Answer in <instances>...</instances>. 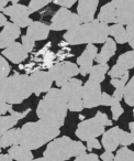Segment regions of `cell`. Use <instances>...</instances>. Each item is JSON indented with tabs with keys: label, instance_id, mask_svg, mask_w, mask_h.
Wrapping results in <instances>:
<instances>
[{
	"label": "cell",
	"instance_id": "1",
	"mask_svg": "<svg viewBox=\"0 0 134 161\" xmlns=\"http://www.w3.org/2000/svg\"><path fill=\"white\" fill-rule=\"evenodd\" d=\"M67 102L62 91L58 88H51L40 101L36 107V115L41 120L62 127L67 116Z\"/></svg>",
	"mask_w": 134,
	"mask_h": 161
},
{
	"label": "cell",
	"instance_id": "2",
	"mask_svg": "<svg viewBox=\"0 0 134 161\" xmlns=\"http://www.w3.org/2000/svg\"><path fill=\"white\" fill-rule=\"evenodd\" d=\"M59 134V127L39 119L38 121L24 124L21 127V137L19 145L30 150H36L57 138Z\"/></svg>",
	"mask_w": 134,
	"mask_h": 161
},
{
	"label": "cell",
	"instance_id": "3",
	"mask_svg": "<svg viewBox=\"0 0 134 161\" xmlns=\"http://www.w3.org/2000/svg\"><path fill=\"white\" fill-rule=\"evenodd\" d=\"M109 25L98 19L87 23H81L78 27L66 31L63 36L64 40L70 45L78 44H99L105 43L109 38Z\"/></svg>",
	"mask_w": 134,
	"mask_h": 161
},
{
	"label": "cell",
	"instance_id": "4",
	"mask_svg": "<svg viewBox=\"0 0 134 161\" xmlns=\"http://www.w3.org/2000/svg\"><path fill=\"white\" fill-rule=\"evenodd\" d=\"M30 76L27 74L14 73L6 80H0V101L12 105L21 104L32 94Z\"/></svg>",
	"mask_w": 134,
	"mask_h": 161
},
{
	"label": "cell",
	"instance_id": "5",
	"mask_svg": "<svg viewBox=\"0 0 134 161\" xmlns=\"http://www.w3.org/2000/svg\"><path fill=\"white\" fill-rule=\"evenodd\" d=\"M87 147L83 145L81 141H76L70 137L63 136L55 138L49 142L43 157L51 161H67L73 157H78L86 153Z\"/></svg>",
	"mask_w": 134,
	"mask_h": 161
},
{
	"label": "cell",
	"instance_id": "6",
	"mask_svg": "<svg viewBox=\"0 0 134 161\" xmlns=\"http://www.w3.org/2000/svg\"><path fill=\"white\" fill-rule=\"evenodd\" d=\"M98 20L127 25L134 21V0H111L101 7Z\"/></svg>",
	"mask_w": 134,
	"mask_h": 161
},
{
	"label": "cell",
	"instance_id": "7",
	"mask_svg": "<svg viewBox=\"0 0 134 161\" xmlns=\"http://www.w3.org/2000/svg\"><path fill=\"white\" fill-rule=\"evenodd\" d=\"M106 126H112V120L102 112H97L96 116L89 119L81 120L77 126L75 135L81 141H88L103 135L106 131Z\"/></svg>",
	"mask_w": 134,
	"mask_h": 161
},
{
	"label": "cell",
	"instance_id": "8",
	"mask_svg": "<svg viewBox=\"0 0 134 161\" xmlns=\"http://www.w3.org/2000/svg\"><path fill=\"white\" fill-rule=\"evenodd\" d=\"M83 86L80 80L73 77L60 87L67 102L68 110L70 112H81L85 108L83 102Z\"/></svg>",
	"mask_w": 134,
	"mask_h": 161
},
{
	"label": "cell",
	"instance_id": "9",
	"mask_svg": "<svg viewBox=\"0 0 134 161\" xmlns=\"http://www.w3.org/2000/svg\"><path fill=\"white\" fill-rule=\"evenodd\" d=\"M132 143H133V137L131 132L122 130L120 127H112L105 131L102 135V140H101V145L105 148V150L111 152L116 150L119 145L127 147Z\"/></svg>",
	"mask_w": 134,
	"mask_h": 161
},
{
	"label": "cell",
	"instance_id": "10",
	"mask_svg": "<svg viewBox=\"0 0 134 161\" xmlns=\"http://www.w3.org/2000/svg\"><path fill=\"white\" fill-rule=\"evenodd\" d=\"M81 20L77 14L70 11L68 8H59L51 20V28L52 31H62V30H70L78 27L81 25Z\"/></svg>",
	"mask_w": 134,
	"mask_h": 161
},
{
	"label": "cell",
	"instance_id": "11",
	"mask_svg": "<svg viewBox=\"0 0 134 161\" xmlns=\"http://www.w3.org/2000/svg\"><path fill=\"white\" fill-rule=\"evenodd\" d=\"M52 78L58 87H62L70 78L75 77L79 74V66L73 62H60L55 65H52L49 69Z\"/></svg>",
	"mask_w": 134,
	"mask_h": 161
},
{
	"label": "cell",
	"instance_id": "12",
	"mask_svg": "<svg viewBox=\"0 0 134 161\" xmlns=\"http://www.w3.org/2000/svg\"><path fill=\"white\" fill-rule=\"evenodd\" d=\"M1 12H3L6 16H9L11 22L18 25L20 28H28L33 22V20L29 17L31 14L29 11V7L24 5L17 3V5L9 6L1 10Z\"/></svg>",
	"mask_w": 134,
	"mask_h": 161
},
{
	"label": "cell",
	"instance_id": "13",
	"mask_svg": "<svg viewBox=\"0 0 134 161\" xmlns=\"http://www.w3.org/2000/svg\"><path fill=\"white\" fill-rule=\"evenodd\" d=\"M100 83L92 80H88L83 86V102L85 108H94L100 105L101 101Z\"/></svg>",
	"mask_w": 134,
	"mask_h": 161
},
{
	"label": "cell",
	"instance_id": "14",
	"mask_svg": "<svg viewBox=\"0 0 134 161\" xmlns=\"http://www.w3.org/2000/svg\"><path fill=\"white\" fill-rule=\"evenodd\" d=\"M53 78L49 72L36 71L30 75V83L33 94L35 96H40L42 93H47L52 88Z\"/></svg>",
	"mask_w": 134,
	"mask_h": 161
},
{
	"label": "cell",
	"instance_id": "15",
	"mask_svg": "<svg viewBox=\"0 0 134 161\" xmlns=\"http://www.w3.org/2000/svg\"><path fill=\"white\" fill-rule=\"evenodd\" d=\"M134 67V50L121 54L108 74L111 78H120Z\"/></svg>",
	"mask_w": 134,
	"mask_h": 161
},
{
	"label": "cell",
	"instance_id": "16",
	"mask_svg": "<svg viewBox=\"0 0 134 161\" xmlns=\"http://www.w3.org/2000/svg\"><path fill=\"white\" fill-rule=\"evenodd\" d=\"M98 54V49L95 44H87L86 49L80 54V56L77 58V65L79 66V74L86 76L90 73L92 69V63Z\"/></svg>",
	"mask_w": 134,
	"mask_h": 161
},
{
	"label": "cell",
	"instance_id": "17",
	"mask_svg": "<svg viewBox=\"0 0 134 161\" xmlns=\"http://www.w3.org/2000/svg\"><path fill=\"white\" fill-rule=\"evenodd\" d=\"M99 5V0H78L77 14L80 18L81 22L87 23L95 20V14Z\"/></svg>",
	"mask_w": 134,
	"mask_h": 161
},
{
	"label": "cell",
	"instance_id": "18",
	"mask_svg": "<svg viewBox=\"0 0 134 161\" xmlns=\"http://www.w3.org/2000/svg\"><path fill=\"white\" fill-rule=\"evenodd\" d=\"M21 36V28L13 22H8L0 32V47L6 49Z\"/></svg>",
	"mask_w": 134,
	"mask_h": 161
},
{
	"label": "cell",
	"instance_id": "19",
	"mask_svg": "<svg viewBox=\"0 0 134 161\" xmlns=\"http://www.w3.org/2000/svg\"><path fill=\"white\" fill-rule=\"evenodd\" d=\"M28 53H29V52L24 49L22 43H19L16 41V42L12 43L11 45H9L8 47L3 49L1 55H3L6 58L11 61L14 64H20L21 62H23V61L28 58Z\"/></svg>",
	"mask_w": 134,
	"mask_h": 161
},
{
	"label": "cell",
	"instance_id": "20",
	"mask_svg": "<svg viewBox=\"0 0 134 161\" xmlns=\"http://www.w3.org/2000/svg\"><path fill=\"white\" fill-rule=\"evenodd\" d=\"M51 28L46 23L40 22V21H33L32 25L28 27L27 34L31 36L34 41H42L49 38Z\"/></svg>",
	"mask_w": 134,
	"mask_h": 161
},
{
	"label": "cell",
	"instance_id": "21",
	"mask_svg": "<svg viewBox=\"0 0 134 161\" xmlns=\"http://www.w3.org/2000/svg\"><path fill=\"white\" fill-rule=\"evenodd\" d=\"M116 41L111 38H108L107 41L105 42V44H103L101 51L97 54L95 61L97 63H108V61L116 54Z\"/></svg>",
	"mask_w": 134,
	"mask_h": 161
},
{
	"label": "cell",
	"instance_id": "22",
	"mask_svg": "<svg viewBox=\"0 0 134 161\" xmlns=\"http://www.w3.org/2000/svg\"><path fill=\"white\" fill-rule=\"evenodd\" d=\"M20 137L21 128H12V129L6 131L5 134L0 135V147H1V149L11 147L13 145H19Z\"/></svg>",
	"mask_w": 134,
	"mask_h": 161
},
{
	"label": "cell",
	"instance_id": "23",
	"mask_svg": "<svg viewBox=\"0 0 134 161\" xmlns=\"http://www.w3.org/2000/svg\"><path fill=\"white\" fill-rule=\"evenodd\" d=\"M8 153L16 161H32L33 160V153L32 150L23 147L21 145H13L10 147Z\"/></svg>",
	"mask_w": 134,
	"mask_h": 161
},
{
	"label": "cell",
	"instance_id": "24",
	"mask_svg": "<svg viewBox=\"0 0 134 161\" xmlns=\"http://www.w3.org/2000/svg\"><path fill=\"white\" fill-rule=\"evenodd\" d=\"M109 34L119 44H124L127 43V32L126 28L120 23H113V25L109 27Z\"/></svg>",
	"mask_w": 134,
	"mask_h": 161
},
{
	"label": "cell",
	"instance_id": "25",
	"mask_svg": "<svg viewBox=\"0 0 134 161\" xmlns=\"http://www.w3.org/2000/svg\"><path fill=\"white\" fill-rule=\"evenodd\" d=\"M127 80H129V72L126 74L122 76L120 78H111L110 80V83H111L112 86L116 87V91H114L113 95L112 96L116 99V101H122L123 98V95H124V88L125 85H126Z\"/></svg>",
	"mask_w": 134,
	"mask_h": 161
},
{
	"label": "cell",
	"instance_id": "26",
	"mask_svg": "<svg viewBox=\"0 0 134 161\" xmlns=\"http://www.w3.org/2000/svg\"><path fill=\"white\" fill-rule=\"evenodd\" d=\"M109 72V65L107 63H98L97 65H94L89 73V80H92L95 82L101 83L106 78V74Z\"/></svg>",
	"mask_w": 134,
	"mask_h": 161
},
{
	"label": "cell",
	"instance_id": "27",
	"mask_svg": "<svg viewBox=\"0 0 134 161\" xmlns=\"http://www.w3.org/2000/svg\"><path fill=\"white\" fill-rule=\"evenodd\" d=\"M18 121L19 119H17L12 115H10V116H5V115L1 116L0 117V135L5 134L6 131L12 129L17 125Z\"/></svg>",
	"mask_w": 134,
	"mask_h": 161
},
{
	"label": "cell",
	"instance_id": "28",
	"mask_svg": "<svg viewBox=\"0 0 134 161\" xmlns=\"http://www.w3.org/2000/svg\"><path fill=\"white\" fill-rule=\"evenodd\" d=\"M123 98H124L126 105L134 107V76H132V78L125 85Z\"/></svg>",
	"mask_w": 134,
	"mask_h": 161
},
{
	"label": "cell",
	"instance_id": "29",
	"mask_svg": "<svg viewBox=\"0 0 134 161\" xmlns=\"http://www.w3.org/2000/svg\"><path fill=\"white\" fill-rule=\"evenodd\" d=\"M113 161H134V151L127 147H122L118 150Z\"/></svg>",
	"mask_w": 134,
	"mask_h": 161
},
{
	"label": "cell",
	"instance_id": "30",
	"mask_svg": "<svg viewBox=\"0 0 134 161\" xmlns=\"http://www.w3.org/2000/svg\"><path fill=\"white\" fill-rule=\"evenodd\" d=\"M54 0H31L29 3V11L30 14H34V12L39 11L40 9L44 8L45 6H47L49 3H51Z\"/></svg>",
	"mask_w": 134,
	"mask_h": 161
},
{
	"label": "cell",
	"instance_id": "31",
	"mask_svg": "<svg viewBox=\"0 0 134 161\" xmlns=\"http://www.w3.org/2000/svg\"><path fill=\"white\" fill-rule=\"evenodd\" d=\"M10 71H11V67H10L7 58L3 55H1L0 56V80H3L7 77H9Z\"/></svg>",
	"mask_w": 134,
	"mask_h": 161
},
{
	"label": "cell",
	"instance_id": "32",
	"mask_svg": "<svg viewBox=\"0 0 134 161\" xmlns=\"http://www.w3.org/2000/svg\"><path fill=\"white\" fill-rule=\"evenodd\" d=\"M111 113H112V119L113 120H118L119 118H120V116L121 115L124 113V109H123V107L121 106V104H120V102L119 101H114V103L112 104L111 106Z\"/></svg>",
	"mask_w": 134,
	"mask_h": 161
},
{
	"label": "cell",
	"instance_id": "33",
	"mask_svg": "<svg viewBox=\"0 0 134 161\" xmlns=\"http://www.w3.org/2000/svg\"><path fill=\"white\" fill-rule=\"evenodd\" d=\"M21 40H22V45L24 47V49L27 50L28 52H32V50L34 49V45H35V41H34L31 36H28V34L23 36L22 38H21Z\"/></svg>",
	"mask_w": 134,
	"mask_h": 161
},
{
	"label": "cell",
	"instance_id": "34",
	"mask_svg": "<svg viewBox=\"0 0 134 161\" xmlns=\"http://www.w3.org/2000/svg\"><path fill=\"white\" fill-rule=\"evenodd\" d=\"M126 32H127V43L132 50H134V21L126 25Z\"/></svg>",
	"mask_w": 134,
	"mask_h": 161
},
{
	"label": "cell",
	"instance_id": "35",
	"mask_svg": "<svg viewBox=\"0 0 134 161\" xmlns=\"http://www.w3.org/2000/svg\"><path fill=\"white\" fill-rule=\"evenodd\" d=\"M74 161H100V158L96 153H84L76 157Z\"/></svg>",
	"mask_w": 134,
	"mask_h": 161
},
{
	"label": "cell",
	"instance_id": "36",
	"mask_svg": "<svg viewBox=\"0 0 134 161\" xmlns=\"http://www.w3.org/2000/svg\"><path fill=\"white\" fill-rule=\"evenodd\" d=\"M116 98L111 95L107 94V93H102L101 94V101H100V105L102 106H111L114 103Z\"/></svg>",
	"mask_w": 134,
	"mask_h": 161
},
{
	"label": "cell",
	"instance_id": "37",
	"mask_svg": "<svg viewBox=\"0 0 134 161\" xmlns=\"http://www.w3.org/2000/svg\"><path fill=\"white\" fill-rule=\"evenodd\" d=\"M76 1H78V0H54L53 3L57 6H60V7L70 9V8H72L76 3Z\"/></svg>",
	"mask_w": 134,
	"mask_h": 161
},
{
	"label": "cell",
	"instance_id": "38",
	"mask_svg": "<svg viewBox=\"0 0 134 161\" xmlns=\"http://www.w3.org/2000/svg\"><path fill=\"white\" fill-rule=\"evenodd\" d=\"M86 142H87V149L89 150V151H91L92 149H101V147H102V145L99 142V140L97 138L89 139V140L86 141Z\"/></svg>",
	"mask_w": 134,
	"mask_h": 161
},
{
	"label": "cell",
	"instance_id": "39",
	"mask_svg": "<svg viewBox=\"0 0 134 161\" xmlns=\"http://www.w3.org/2000/svg\"><path fill=\"white\" fill-rule=\"evenodd\" d=\"M30 112H31V109H30V108H28L27 110H24V112H22V113H20V112H16V110H13V108L9 110L10 115H12V116H14L17 119H19V120H20V119L25 118V117H27V115L29 114Z\"/></svg>",
	"mask_w": 134,
	"mask_h": 161
},
{
	"label": "cell",
	"instance_id": "40",
	"mask_svg": "<svg viewBox=\"0 0 134 161\" xmlns=\"http://www.w3.org/2000/svg\"><path fill=\"white\" fill-rule=\"evenodd\" d=\"M10 109H12V104H9L5 101H0V114H1V116H3Z\"/></svg>",
	"mask_w": 134,
	"mask_h": 161
},
{
	"label": "cell",
	"instance_id": "41",
	"mask_svg": "<svg viewBox=\"0 0 134 161\" xmlns=\"http://www.w3.org/2000/svg\"><path fill=\"white\" fill-rule=\"evenodd\" d=\"M100 158H101V160H102V161H113L114 160L113 153H112L111 151H107V150H106V151L101 154Z\"/></svg>",
	"mask_w": 134,
	"mask_h": 161
},
{
	"label": "cell",
	"instance_id": "42",
	"mask_svg": "<svg viewBox=\"0 0 134 161\" xmlns=\"http://www.w3.org/2000/svg\"><path fill=\"white\" fill-rule=\"evenodd\" d=\"M8 22H9V21L7 20V18H6V14H3V12H1V14H0V27L3 28Z\"/></svg>",
	"mask_w": 134,
	"mask_h": 161
},
{
	"label": "cell",
	"instance_id": "43",
	"mask_svg": "<svg viewBox=\"0 0 134 161\" xmlns=\"http://www.w3.org/2000/svg\"><path fill=\"white\" fill-rule=\"evenodd\" d=\"M12 157L9 153H1L0 154V161H12Z\"/></svg>",
	"mask_w": 134,
	"mask_h": 161
},
{
	"label": "cell",
	"instance_id": "44",
	"mask_svg": "<svg viewBox=\"0 0 134 161\" xmlns=\"http://www.w3.org/2000/svg\"><path fill=\"white\" fill-rule=\"evenodd\" d=\"M10 0H0V10H3L6 7H7L8 3Z\"/></svg>",
	"mask_w": 134,
	"mask_h": 161
},
{
	"label": "cell",
	"instance_id": "45",
	"mask_svg": "<svg viewBox=\"0 0 134 161\" xmlns=\"http://www.w3.org/2000/svg\"><path fill=\"white\" fill-rule=\"evenodd\" d=\"M129 128H130V130H131V135H132V137H133V143H134V121L129 123Z\"/></svg>",
	"mask_w": 134,
	"mask_h": 161
},
{
	"label": "cell",
	"instance_id": "46",
	"mask_svg": "<svg viewBox=\"0 0 134 161\" xmlns=\"http://www.w3.org/2000/svg\"><path fill=\"white\" fill-rule=\"evenodd\" d=\"M32 161H51L49 159H46L45 157H42V158H36V159H33Z\"/></svg>",
	"mask_w": 134,
	"mask_h": 161
},
{
	"label": "cell",
	"instance_id": "47",
	"mask_svg": "<svg viewBox=\"0 0 134 161\" xmlns=\"http://www.w3.org/2000/svg\"><path fill=\"white\" fill-rule=\"evenodd\" d=\"M10 1L12 3V5H17V3H19V1H20V0H10Z\"/></svg>",
	"mask_w": 134,
	"mask_h": 161
},
{
	"label": "cell",
	"instance_id": "48",
	"mask_svg": "<svg viewBox=\"0 0 134 161\" xmlns=\"http://www.w3.org/2000/svg\"><path fill=\"white\" fill-rule=\"evenodd\" d=\"M79 118H80L81 120H85V119H84V118H85V117H84V116H79Z\"/></svg>",
	"mask_w": 134,
	"mask_h": 161
},
{
	"label": "cell",
	"instance_id": "49",
	"mask_svg": "<svg viewBox=\"0 0 134 161\" xmlns=\"http://www.w3.org/2000/svg\"><path fill=\"white\" fill-rule=\"evenodd\" d=\"M133 117H134V109H133Z\"/></svg>",
	"mask_w": 134,
	"mask_h": 161
}]
</instances>
